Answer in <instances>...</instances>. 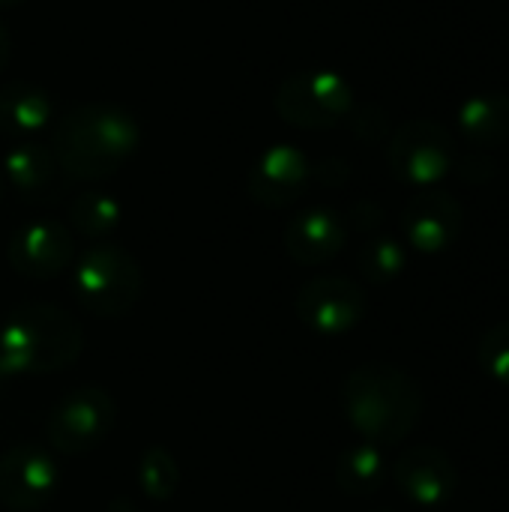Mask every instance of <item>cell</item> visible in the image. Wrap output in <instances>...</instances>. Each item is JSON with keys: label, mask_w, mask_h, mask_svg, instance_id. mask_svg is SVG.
Returning a JSON list of instances; mask_svg holds the SVG:
<instances>
[{"label": "cell", "mask_w": 509, "mask_h": 512, "mask_svg": "<svg viewBox=\"0 0 509 512\" xmlns=\"http://www.w3.org/2000/svg\"><path fill=\"white\" fill-rule=\"evenodd\" d=\"M342 405L363 441L390 447L417 429L423 393L417 381L396 366H360L345 378Z\"/></svg>", "instance_id": "cell-1"}, {"label": "cell", "mask_w": 509, "mask_h": 512, "mask_svg": "<svg viewBox=\"0 0 509 512\" xmlns=\"http://www.w3.org/2000/svg\"><path fill=\"white\" fill-rule=\"evenodd\" d=\"M138 147V123L111 105H84L57 117L51 150L63 174L78 180L111 177Z\"/></svg>", "instance_id": "cell-2"}, {"label": "cell", "mask_w": 509, "mask_h": 512, "mask_svg": "<svg viewBox=\"0 0 509 512\" xmlns=\"http://www.w3.org/2000/svg\"><path fill=\"white\" fill-rule=\"evenodd\" d=\"M84 330L51 303H24L0 327V369L9 375H45L72 366L81 354Z\"/></svg>", "instance_id": "cell-3"}, {"label": "cell", "mask_w": 509, "mask_h": 512, "mask_svg": "<svg viewBox=\"0 0 509 512\" xmlns=\"http://www.w3.org/2000/svg\"><path fill=\"white\" fill-rule=\"evenodd\" d=\"M141 267L138 261L111 243L87 249L75 264V297L78 303L99 318H120L126 315L141 297Z\"/></svg>", "instance_id": "cell-4"}, {"label": "cell", "mask_w": 509, "mask_h": 512, "mask_svg": "<svg viewBox=\"0 0 509 512\" xmlns=\"http://www.w3.org/2000/svg\"><path fill=\"white\" fill-rule=\"evenodd\" d=\"M354 108L351 84L330 69H306L282 81L276 111L300 129H333Z\"/></svg>", "instance_id": "cell-5"}, {"label": "cell", "mask_w": 509, "mask_h": 512, "mask_svg": "<svg viewBox=\"0 0 509 512\" xmlns=\"http://www.w3.org/2000/svg\"><path fill=\"white\" fill-rule=\"evenodd\" d=\"M453 159H456L453 135L438 120H426V117L408 120L390 138V168L399 180L411 186L432 189L450 174Z\"/></svg>", "instance_id": "cell-6"}, {"label": "cell", "mask_w": 509, "mask_h": 512, "mask_svg": "<svg viewBox=\"0 0 509 512\" xmlns=\"http://www.w3.org/2000/svg\"><path fill=\"white\" fill-rule=\"evenodd\" d=\"M117 423V405L105 390H72L66 393L45 420L51 447L63 456H81L96 450Z\"/></svg>", "instance_id": "cell-7"}, {"label": "cell", "mask_w": 509, "mask_h": 512, "mask_svg": "<svg viewBox=\"0 0 509 512\" xmlns=\"http://www.w3.org/2000/svg\"><path fill=\"white\" fill-rule=\"evenodd\" d=\"M303 327L321 336H342L366 315V294L357 282L342 276H321L303 285L294 303Z\"/></svg>", "instance_id": "cell-8"}, {"label": "cell", "mask_w": 509, "mask_h": 512, "mask_svg": "<svg viewBox=\"0 0 509 512\" xmlns=\"http://www.w3.org/2000/svg\"><path fill=\"white\" fill-rule=\"evenodd\" d=\"M60 483L57 462L39 447H12L0 456V504L12 512L42 510Z\"/></svg>", "instance_id": "cell-9"}, {"label": "cell", "mask_w": 509, "mask_h": 512, "mask_svg": "<svg viewBox=\"0 0 509 512\" xmlns=\"http://www.w3.org/2000/svg\"><path fill=\"white\" fill-rule=\"evenodd\" d=\"M6 255L15 273L27 279H51L75 258V240L66 225L54 219H36L12 234Z\"/></svg>", "instance_id": "cell-10"}, {"label": "cell", "mask_w": 509, "mask_h": 512, "mask_svg": "<svg viewBox=\"0 0 509 512\" xmlns=\"http://www.w3.org/2000/svg\"><path fill=\"white\" fill-rule=\"evenodd\" d=\"M462 222H465L462 204L456 201V195H450L444 189L417 192L402 213L405 240L423 255L447 252L459 240Z\"/></svg>", "instance_id": "cell-11"}, {"label": "cell", "mask_w": 509, "mask_h": 512, "mask_svg": "<svg viewBox=\"0 0 509 512\" xmlns=\"http://www.w3.org/2000/svg\"><path fill=\"white\" fill-rule=\"evenodd\" d=\"M393 477L402 495L423 510L444 507L456 495V486H459L453 459L444 450L426 447V444L405 450L393 468Z\"/></svg>", "instance_id": "cell-12"}, {"label": "cell", "mask_w": 509, "mask_h": 512, "mask_svg": "<svg viewBox=\"0 0 509 512\" xmlns=\"http://www.w3.org/2000/svg\"><path fill=\"white\" fill-rule=\"evenodd\" d=\"M312 180V165L297 147H270L249 171V195L264 207H288Z\"/></svg>", "instance_id": "cell-13"}, {"label": "cell", "mask_w": 509, "mask_h": 512, "mask_svg": "<svg viewBox=\"0 0 509 512\" xmlns=\"http://www.w3.org/2000/svg\"><path fill=\"white\" fill-rule=\"evenodd\" d=\"M348 240V228L336 210L312 207L297 213L285 228V249L297 264L315 267L333 261Z\"/></svg>", "instance_id": "cell-14"}, {"label": "cell", "mask_w": 509, "mask_h": 512, "mask_svg": "<svg viewBox=\"0 0 509 512\" xmlns=\"http://www.w3.org/2000/svg\"><path fill=\"white\" fill-rule=\"evenodd\" d=\"M60 162L51 144L15 141L3 159V177L27 201H48L60 192Z\"/></svg>", "instance_id": "cell-15"}, {"label": "cell", "mask_w": 509, "mask_h": 512, "mask_svg": "<svg viewBox=\"0 0 509 512\" xmlns=\"http://www.w3.org/2000/svg\"><path fill=\"white\" fill-rule=\"evenodd\" d=\"M54 126V105L45 90L15 81L0 90V129L15 141H36Z\"/></svg>", "instance_id": "cell-16"}, {"label": "cell", "mask_w": 509, "mask_h": 512, "mask_svg": "<svg viewBox=\"0 0 509 512\" xmlns=\"http://www.w3.org/2000/svg\"><path fill=\"white\" fill-rule=\"evenodd\" d=\"M459 129L477 147H501L509 141L507 93H477L459 108Z\"/></svg>", "instance_id": "cell-17"}, {"label": "cell", "mask_w": 509, "mask_h": 512, "mask_svg": "<svg viewBox=\"0 0 509 512\" xmlns=\"http://www.w3.org/2000/svg\"><path fill=\"white\" fill-rule=\"evenodd\" d=\"M387 480V459L378 444L360 441L339 456L336 483L345 495H375Z\"/></svg>", "instance_id": "cell-18"}, {"label": "cell", "mask_w": 509, "mask_h": 512, "mask_svg": "<svg viewBox=\"0 0 509 512\" xmlns=\"http://www.w3.org/2000/svg\"><path fill=\"white\" fill-rule=\"evenodd\" d=\"M360 273L375 282V285H387L393 279H399L405 273V264H408V252L405 246L396 240V237H372L363 249H360Z\"/></svg>", "instance_id": "cell-19"}, {"label": "cell", "mask_w": 509, "mask_h": 512, "mask_svg": "<svg viewBox=\"0 0 509 512\" xmlns=\"http://www.w3.org/2000/svg\"><path fill=\"white\" fill-rule=\"evenodd\" d=\"M69 219H72L78 234L105 237L120 222V204L105 192H81L69 207Z\"/></svg>", "instance_id": "cell-20"}, {"label": "cell", "mask_w": 509, "mask_h": 512, "mask_svg": "<svg viewBox=\"0 0 509 512\" xmlns=\"http://www.w3.org/2000/svg\"><path fill=\"white\" fill-rule=\"evenodd\" d=\"M138 480H141V489H144L150 498L165 501V498H171V495L177 492L180 471H177V462H174L165 450L153 447V450H147L144 459H141Z\"/></svg>", "instance_id": "cell-21"}, {"label": "cell", "mask_w": 509, "mask_h": 512, "mask_svg": "<svg viewBox=\"0 0 509 512\" xmlns=\"http://www.w3.org/2000/svg\"><path fill=\"white\" fill-rule=\"evenodd\" d=\"M477 357H480V366L483 372L501 384L509 387V321L504 324H495L483 333L480 339V348H477Z\"/></svg>", "instance_id": "cell-22"}, {"label": "cell", "mask_w": 509, "mask_h": 512, "mask_svg": "<svg viewBox=\"0 0 509 512\" xmlns=\"http://www.w3.org/2000/svg\"><path fill=\"white\" fill-rule=\"evenodd\" d=\"M351 222H354V228H360V231H372V228H378V225L384 222V213H381L378 204L360 201V204L351 210Z\"/></svg>", "instance_id": "cell-23"}, {"label": "cell", "mask_w": 509, "mask_h": 512, "mask_svg": "<svg viewBox=\"0 0 509 512\" xmlns=\"http://www.w3.org/2000/svg\"><path fill=\"white\" fill-rule=\"evenodd\" d=\"M483 168L486 171H495V162L489 156H468L462 162V180H468V183H486V177L480 174Z\"/></svg>", "instance_id": "cell-24"}, {"label": "cell", "mask_w": 509, "mask_h": 512, "mask_svg": "<svg viewBox=\"0 0 509 512\" xmlns=\"http://www.w3.org/2000/svg\"><path fill=\"white\" fill-rule=\"evenodd\" d=\"M6 60H9V33H6V27L0 24V69L6 66Z\"/></svg>", "instance_id": "cell-25"}, {"label": "cell", "mask_w": 509, "mask_h": 512, "mask_svg": "<svg viewBox=\"0 0 509 512\" xmlns=\"http://www.w3.org/2000/svg\"><path fill=\"white\" fill-rule=\"evenodd\" d=\"M15 3H21V0H0V6H15Z\"/></svg>", "instance_id": "cell-26"}, {"label": "cell", "mask_w": 509, "mask_h": 512, "mask_svg": "<svg viewBox=\"0 0 509 512\" xmlns=\"http://www.w3.org/2000/svg\"><path fill=\"white\" fill-rule=\"evenodd\" d=\"M0 192H3V171H0Z\"/></svg>", "instance_id": "cell-27"}, {"label": "cell", "mask_w": 509, "mask_h": 512, "mask_svg": "<svg viewBox=\"0 0 509 512\" xmlns=\"http://www.w3.org/2000/svg\"><path fill=\"white\" fill-rule=\"evenodd\" d=\"M378 512H390V510H378Z\"/></svg>", "instance_id": "cell-28"}]
</instances>
